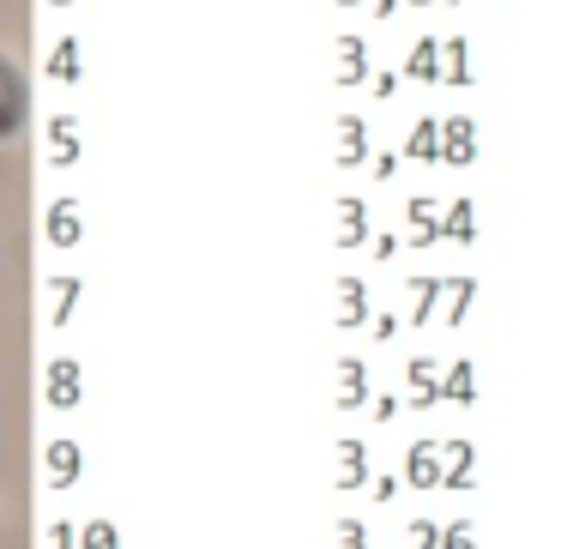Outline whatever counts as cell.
<instances>
[{"label":"cell","mask_w":561,"mask_h":549,"mask_svg":"<svg viewBox=\"0 0 561 549\" xmlns=\"http://www.w3.org/2000/svg\"><path fill=\"white\" fill-rule=\"evenodd\" d=\"M405 484L411 489H441L447 484V441L423 435V441L405 447Z\"/></svg>","instance_id":"obj_1"},{"label":"cell","mask_w":561,"mask_h":549,"mask_svg":"<svg viewBox=\"0 0 561 549\" xmlns=\"http://www.w3.org/2000/svg\"><path fill=\"white\" fill-rule=\"evenodd\" d=\"M42 399H49V411H73L78 399H85V368H78V356H49V368H42Z\"/></svg>","instance_id":"obj_2"},{"label":"cell","mask_w":561,"mask_h":549,"mask_svg":"<svg viewBox=\"0 0 561 549\" xmlns=\"http://www.w3.org/2000/svg\"><path fill=\"white\" fill-rule=\"evenodd\" d=\"M42 235L49 248H78L85 242V211H78V194H54L49 211H42Z\"/></svg>","instance_id":"obj_3"},{"label":"cell","mask_w":561,"mask_h":549,"mask_svg":"<svg viewBox=\"0 0 561 549\" xmlns=\"http://www.w3.org/2000/svg\"><path fill=\"white\" fill-rule=\"evenodd\" d=\"M332 145H339V151H332V163H339V170H363V163H375V145H368V121H363V115H351V109H344L339 127H332Z\"/></svg>","instance_id":"obj_4"},{"label":"cell","mask_w":561,"mask_h":549,"mask_svg":"<svg viewBox=\"0 0 561 549\" xmlns=\"http://www.w3.org/2000/svg\"><path fill=\"white\" fill-rule=\"evenodd\" d=\"M78 471H85V447L66 441V435H49L42 441V477H49V489H73Z\"/></svg>","instance_id":"obj_5"},{"label":"cell","mask_w":561,"mask_h":549,"mask_svg":"<svg viewBox=\"0 0 561 549\" xmlns=\"http://www.w3.org/2000/svg\"><path fill=\"white\" fill-rule=\"evenodd\" d=\"M405 78H417V85H447V37L423 30L405 54Z\"/></svg>","instance_id":"obj_6"},{"label":"cell","mask_w":561,"mask_h":549,"mask_svg":"<svg viewBox=\"0 0 561 549\" xmlns=\"http://www.w3.org/2000/svg\"><path fill=\"white\" fill-rule=\"evenodd\" d=\"M441 163H453V170H471L477 163V151H484V139H477V115H447L441 121Z\"/></svg>","instance_id":"obj_7"},{"label":"cell","mask_w":561,"mask_h":549,"mask_svg":"<svg viewBox=\"0 0 561 549\" xmlns=\"http://www.w3.org/2000/svg\"><path fill=\"white\" fill-rule=\"evenodd\" d=\"M405 380H411V411H435L447 399V368H435V356H411Z\"/></svg>","instance_id":"obj_8"},{"label":"cell","mask_w":561,"mask_h":549,"mask_svg":"<svg viewBox=\"0 0 561 549\" xmlns=\"http://www.w3.org/2000/svg\"><path fill=\"white\" fill-rule=\"evenodd\" d=\"M405 211H411V248H435V242H447V211L435 206V194H411Z\"/></svg>","instance_id":"obj_9"},{"label":"cell","mask_w":561,"mask_h":549,"mask_svg":"<svg viewBox=\"0 0 561 549\" xmlns=\"http://www.w3.org/2000/svg\"><path fill=\"white\" fill-rule=\"evenodd\" d=\"M332 405H339V411H375L363 356H339V392H332Z\"/></svg>","instance_id":"obj_10"},{"label":"cell","mask_w":561,"mask_h":549,"mask_svg":"<svg viewBox=\"0 0 561 549\" xmlns=\"http://www.w3.org/2000/svg\"><path fill=\"white\" fill-rule=\"evenodd\" d=\"M332 296H339V308H332V314H339V332L375 327V308H368V284H363V278H351V272H344Z\"/></svg>","instance_id":"obj_11"},{"label":"cell","mask_w":561,"mask_h":549,"mask_svg":"<svg viewBox=\"0 0 561 549\" xmlns=\"http://www.w3.org/2000/svg\"><path fill=\"white\" fill-rule=\"evenodd\" d=\"M332 242L339 248H363L368 254V199H356V194H339V223H332Z\"/></svg>","instance_id":"obj_12"},{"label":"cell","mask_w":561,"mask_h":549,"mask_svg":"<svg viewBox=\"0 0 561 549\" xmlns=\"http://www.w3.org/2000/svg\"><path fill=\"white\" fill-rule=\"evenodd\" d=\"M49 170H73L78 157H85V145H78V115H49Z\"/></svg>","instance_id":"obj_13"},{"label":"cell","mask_w":561,"mask_h":549,"mask_svg":"<svg viewBox=\"0 0 561 549\" xmlns=\"http://www.w3.org/2000/svg\"><path fill=\"white\" fill-rule=\"evenodd\" d=\"M405 296H411V327H429V320H435V308L447 314V278L417 272V278L405 284Z\"/></svg>","instance_id":"obj_14"},{"label":"cell","mask_w":561,"mask_h":549,"mask_svg":"<svg viewBox=\"0 0 561 549\" xmlns=\"http://www.w3.org/2000/svg\"><path fill=\"white\" fill-rule=\"evenodd\" d=\"M375 78V66H368V42L356 37V30H344L339 37V91H356V85H368Z\"/></svg>","instance_id":"obj_15"},{"label":"cell","mask_w":561,"mask_h":549,"mask_svg":"<svg viewBox=\"0 0 561 549\" xmlns=\"http://www.w3.org/2000/svg\"><path fill=\"white\" fill-rule=\"evenodd\" d=\"M42 73H49L54 85H78V78H85V54H78V37H54V49L42 54Z\"/></svg>","instance_id":"obj_16"},{"label":"cell","mask_w":561,"mask_h":549,"mask_svg":"<svg viewBox=\"0 0 561 549\" xmlns=\"http://www.w3.org/2000/svg\"><path fill=\"white\" fill-rule=\"evenodd\" d=\"M332 484H339V489H363V496H368V484H375V477H368V447L356 441V435H344V441H339V477H332Z\"/></svg>","instance_id":"obj_17"},{"label":"cell","mask_w":561,"mask_h":549,"mask_svg":"<svg viewBox=\"0 0 561 549\" xmlns=\"http://www.w3.org/2000/svg\"><path fill=\"white\" fill-rule=\"evenodd\" d=\"M49 327L54 332H61L66 327V320H73V308H78V296H85V278H78V272H54L49 278Z\"/></svg>","instance_id":"obj_18"},{"label":"cell","mask_w":561,"mask_h":549,"mask_svg":"<svg viewBox=\"0 0 561 549\" xmlns=\"http://www.w3.org/2000/svg\"><path fill=\"white\" fill-rule=\"evenodd\" d=\"M441 121L435 115H417L411 121V133H405V157H417V163H441Z\"/></svg>","instance_id":"obj_19"},{"label":"cell","mask_w":561,"mask_h":549,"mask_svg":"<svg viewBox=\"0 0 561 549\" xmlns=\"http://www.w3.org/2000/svg\"><path fill=\"white\" fill-rule=\"evenodd\" d=\"M471 471H477V441L453 435V441H447V484L441 489H471Z\"/></svg>","instance_id":"obj_20"},{"label":"cell","mask_w":561,"mask_h":549,"mask_svg":"<svg viewBox=\"0 0 561 549\" xmlns=\"http://www.w3.org/2000/svg\"><path fill=\"white\" fill-rule=\"evenodd\" d=\"M25 109H31L25 66H19V61H7V133H25Z\"/></svg>","instance_id":"obj_21"},{"label":"cell","mask_w":561,"mask_h":549,"mask_svg":"<svg viewBox=\"0 0 561 549\" xmlns=\"http://www.w3.org/2000/svg\"><path fill=\"white\" fill-rule=\"evenodd\" d=\"M447 242H477V199L471 194H453L447 199Z\"/></svg>","instance_id":"obj_22"},{"label":"cell","mask_w":561,"mask_h":549,"mask_svg":"<svg viewBox=\"0 0 561 549\" xmlns=\"http://www.w3.org/2000/svg\"><path fill=\"white\" fill-rule=\"evenodd\" d=\"M447 405H477V363L471 356H459L453 368H447Z\"/></svg>","instance_id":"obj_23"},{"label":"cell","mask_w":561,"mask_h":549,"mask_svg":"<svg viewBox=\"0 0 561 549\" xmlns=\"http://www.w3.org/2000/svg\"><path fill=\"white\" fill-rule=\"evenodd\" d=\"M471 302H477V278H465V272H453L447 278V327H465V314H471Z\"/></svg>","instance_id":"obj_24"},{"label":"cell","mask_w":561,"mask_h":549,"mask_svg":"<svg viewBox=\"0 0 561 549\" xmlns=\"http://www.w3.org/2000/svg\"><path fill=\"white\" fill-rule=\"evenodd\" d=\"M477 66H471V42L465 37H447V85H471Z\"/></svg>","instance_id":"obj_25"},{"label":"cell","mask_w":561,"mask_h":549,"mask_svg":"<svg viewBox=\"0 0 561 549\" xmlns=\"http://www.w3.org/2000/svg\"><path fill=\"white\" fill-rule=\"evenodd\" d=\"M78 549H121V532L109 520H85L78 525Z\"/></svg>","instance_id":"obj_26"},{"label":"cell","mask_w":561,"mask_h":549,"mask_svg":"<svg viewBox=\"0 0 561 549\" xmlns=\"http://www.w3.org/2000/svg\"><path fill=\"white\" fill-rule=\"evenodd\" d=\"M405 489H411V484L399 477V471H380L375 484H368V501H375V508H387V501H399Z\"/></svg>","instance_id":"obj_27"},{"label":"cell","mask_w":561,"mask_h":549,"mask_svg":"<svg viewBox=\"0 0 561 549\" xmlns=\"http://www.w3.org/2000/svg\"><path fill=\"white\" fill-rule=\"evenodd\" d=\"M411 549H441L447 544V525H435V520H411Z\"/></svg>","instance_id":"obj_28"},{"label":"cell","mask_w":561,"mask_h":549,"mask_svg":"<svg viewBox=\"0 0 561 549\" xmlns=\"http://www.w3.org/2000/svg\"><path fill=\"white\" fill-rule=\"evenodd\" d=\"M399 254H405V242H399L392 230H380L375 242H368V260H380V266H387V260H399Z\"/></svg>","instance_id":"obj_29"},{"label":"cell","mask_w":561,"mask_h":549,"mask_svg":"<svg viewBox=\"0 0 561 549\" xmlns=\"http://www.w3.org/2000/svg\"><path fill=\"white\" fill-rule=\"evenodd\" d=\"M441 549H477V525H471V520H447V544Z\"/></svg>","instance_id":"obj_30"},{"label":"cell","mask_w":561,"mask_h":549,"mask_svg":"<svg viewBox=\"0 0 561 549\" xmlns=\"http://www.w3.org/2000/svg\"><path fill=\"white\" fill-rule=\"evenodd\" d=\"M332 537H339V549H368V525L363 520H339Z\"/></svg>","instance_id":"obj_31"},{"label":"cell","mask_w":561,"mask_h":549,"mask_svg":"<svg viewBox=\"0 0 561 549\" xmlns=\"http://www.w3.org/2000/svg\"><path fill=\"white\" fill-rule=\"evenodd\" d=\"M405 405H411V399H399V392H375V423H392Z\"/></svg>","instance_id":"obj_32"},{"label":"cell","mask_w":561,"mask_h":549,"mask_svg":"<svg viewBox=\"0 0 561 549\" xmlns=\"http://www.w3.org/2000/svg\"><path fill=\"white\" fill-rule=\"evenodd\" d=\"M49 549H78V525L73 520H54L49 525Z\"/></svg>","instance_id":"obj_33"},{"label":"cell","mask_w":561,"mask_h":549,"mask_svg":"<svg viewBox=\"0 0 561 549\" xmlns=\"http://www.w3.org/2000/svg\"><path fill=\"white\" fill-rule=\"evenodd\" d=\"M368 91H375L380 103H392V97H399V73H392V66H387V73H375V78H368Z\"/></svg>","instance_id":"obj_34"},{"label":"cell","mask_w":561,"mask_h":549,"mask_svg":"<svg viewBox=\"0 0 561 549\" xmlns=\"http://www.w3.org/2000/svg\"><path fill=\"white\" fill-rule=\"evenodd\" d=\"M399 163H405L399 151H375V163H368V170H375L380 182H392V175H399Z\"/></svg>","instance_id":"obj_35"},{"label":"cell","mask_w":561,"mask_h":549,"mask_svg":"<svg viewBox=\"0 0 561 549\" xmlns=\"http://www.w3.org/2000/svg\"><path fill=\"white\" fill-rule=\"evenodd\" d=\"M411 0H368V19H380V25H387L392 13H405Z\"/></svg>","instance_id":"obj_36"},{"label":"cell","mask_w":561,"mask_h":549,"mask_svg":"<svg viewBox=\"0 0 561 549\" xmlns=\"http://www.w3.org/2000/svg\"><path fill=\"white\" fill-rule=\"evenodd\" d=\"M368 332H375V344H392V332H399V314H375V327H368Z\"/></svg>","instance_id":"obj_37"},{"label":"cell","mask_w":561,"mask_h":549,"mask_svg":"<svg viewBox=\"0 0 561 549\" xmlns=\"http://www.w3.org/2000/svg\"><path fill=\"white\" fill-rule=\"evenodd\" d=\"M332 7H368V0H332Z\"/></svg>","instance_id":"obj_38"},{"label":"cell","mask_w":561,"mask_h":549,"mask_svg":"<svg viewBox=\"0 0 561 549\" xmlns=\"http://www.w3.org/2000/svg\"><path fill=\"white\" fill-rule=\"evenodd\" d=\"M49 7H78V0H49Z\"/></svg>","instance_id":"obj_39"},{"label":"cell","mask_w":561,"mask_h":549,"mask_svg":"<svg viewBox=\"0 0 561 549\" xmlns=\"http://www.w3.org/2000/svg\"><path fill=\"white\" fill-rule=\"evenodd\" d=\"M411 7H435V0H411Z\"/></svg>","instance_id":"obj_40"},{"label":"cell","mask_w":561,"mask_h":549,"mask_svg":"<svg viewBox=\"0 0 561 549\" xmlns=\"http://www.w3.org/2000/svg\"><path fill=\"white\" fill-rule=\"evenodd\" d=\"M447 7H459V0H447Z\"/></svg>","instance_id":"obj_41"}]
</instances>
